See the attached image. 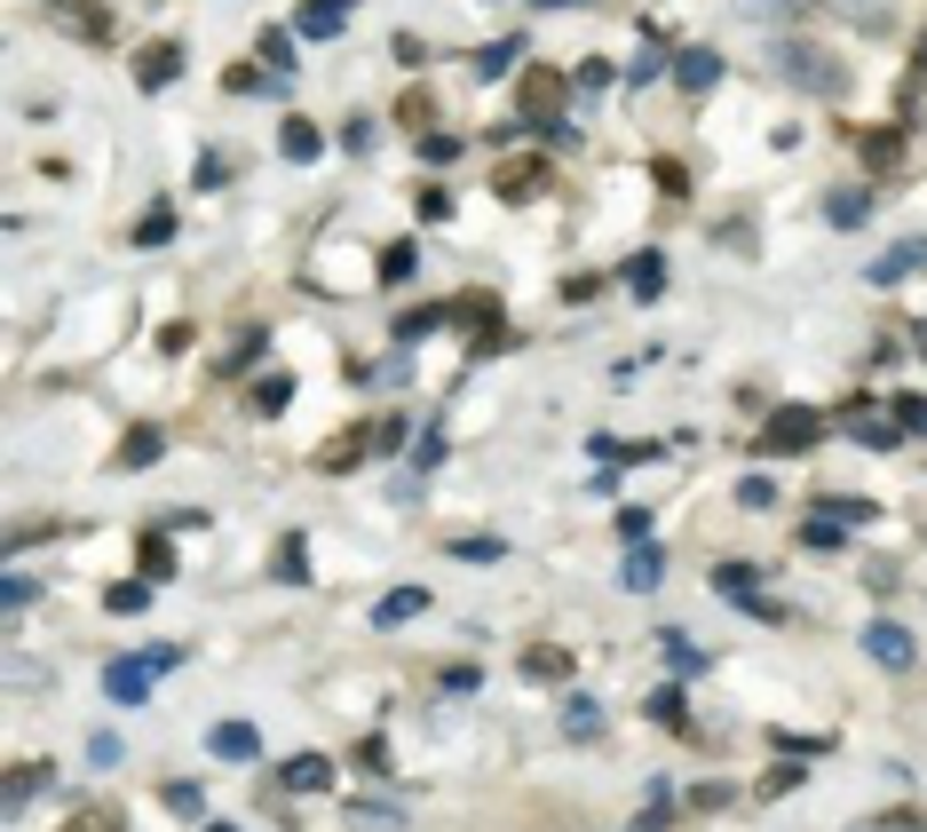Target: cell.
<instances>
[{"label": "cell", "mask_w": 927, "mask_h": 832, "mask_svg": "<svg viewBox=\"0 0 927 832\" xmlns=\"http://www.w3.org/2000/svg\"><path fill=\"white\" fill-rule=\"evenodd\" d=\"M175 239V207H143V222H136V246H167Z\"/></svg>", "instance_id": "obj_36"}, {"label": "cell", "mask_w": 927, "mask_h": 832, "mask_svg": "<svg viewBox=\"0 0 927 832\" xmlns=\"http://www.w3.org/2000/svg\"><path fill=\"white\" fill-rule=\"evenodd\" d=\"M349 761H357L366 777H381V770H389V738H357V746H349Z\"/></svg>", "instance_id": "obj_43"}, {"label": "cell", "mask_w": 927, "mask_h": 832, "mask_svg": "<svg viewBox=\"0 0 927 832\" xmlns=\"http://www.w3.org/2000/svg\"><path fill=\"white\" fill-rule=\"evenodd\" d=\"M341 151L366 159V151H373V119H349V127H341Z\"/></svg>", "instance_id": "obj_55"}, {"label": "cell", "mask_w": 927, "mask_h": 832, "mask_svg": "<svg viewBox=\"0 0 927 832\" xmlns=\"http://www.w3.org/2000/svg\"><path fill=\"white\" fill-rule=\"evenodd\" d=\"M785 63H792V80H809V88H841V72L824 56H809V48H785Z\"/></svg>", "instance_id": "obj_30"}, {"label": "cell", "mask_w": 927, "mask_h": 832, "mask_svg": "<svg viewBox=\"0 0 927 832\" xmlns=\"http://www.w3.org/2000/svg\"><path fill=\"white\" fill-rule=\"evenodd\" d=\"M396 119H405L413 136H437V95H420V88H413V95H396Z\"/></svg>", "instance_id": "obj_29"}, {"label": "cell", "mask_w": 927, "mask_h": 832, "mask_svg": "<svg viewBox=\"0 0 927 832\" xmlns=\"http://www.w3.org/2000/svg\"><path fill=\"white\" fill-rule=\"evenodd\" d=\"M816 516H833V523H865L872 499H816Z\"/></svg>", "instance_id": "obj_47"}, {"label": "cell", "mask_w": 927, "mask_h": 832, "mask_svg": "<svg viewBox=\"0 0 927 832\" xmlns=\"http://www.w3.org/2000/svg\"><path fill=\"white\" fill-rule=\"evenodd\" d=\"M159 452H167V428H159V420H136V428L119 437V469H151Z\"/></svg>", "instance_id": "obj_15"}, {"label": "cell", "mask_w": 927, "mask_h": 832, "mask_svg": "<svg viewBox=\"0 0 927 832\" xmlns=\"http://www.w3.org/2000/svg\"><path fill=\"white\" fill-rule=\"evenodd\" d=\"M650 721H658V729H682V690H658V697H650Z\"/></svg>", "instance_id": "obj_51"}, {"label": "cell", "mask_w": 927, "mask_h": 832, "mask_svg": "<svg viewBox=\"0 0 927 832\" xmlns=\"http://www.w3.org/2000/svg\"><path fill=\"white\" fill-rule=\"evenodd\" d=\"M270 571H278L286 587H302V579H310V540H278V563H270Z\"/></svg>", "instance_id": "obj_31"}, {"label": "cell", "mask_w": 927, "mask_h": 832, "mask_svg": "<svg viewBox=\"0 0 927 832\" xmlns=\"http://www.w3.org/2000/svg\"><path fill=\"white\" fill-rule=\"evenodd\" d=\"M222 88H230V95H278L286 80H278V72H254V63H230Z\"/></svg>", "instance_id": "obj_28"}, {"label": "cell", "mask_w": 927, "mask_h": 832, "mask_svg": "<svg viewBox=\"0 0 927 832\" xmlns=\"http://www.w3.org/2000/svg\"><path fill=\"white\" fill-rule=\"evenodd\" d=\"M48 785H56L48 761H16V770H9V801H0V809L24 817V809H32V793H48Z\"/></svg>", "instance_id": "obj_13"}, {"label": "cell", "mask_w": 927, "mask_h": 832, "mask_svg": "<svg viewBox=\"0 0 927 832\" xmlns=\"http://www.w3.org/2000/svg\"><path fill=\"white\" fill-rule=\"evenodd\" d=\"M420 215H428V222H444V215H452V190L428 183V190H420Z\"/></svg>", "instance_id": "obj_58"}, {"label": "cell", "mask_w": 927, "mask_h": 832, "mask_svg": "<svg viewBox=\"0 0 927 832\" xmlns=\"http://www.w3.org/2000/svg\"><path fill=\"white\" fill-rule=\"evenodd\" d=\"M769 746H777V753H833V738H801V729H777Z\"/></svg>", "instance_id": "obj_53"}, {"label": "cell", "mask_w": 927, "mask_h": 832, "mask_svg": "<svg viewBox=\"0 0 927 832\" xmlns=\"http://www.w3.org/2000/svg\"><path fill=\"white\" fill-rule=\"evenodd\" d=\"M151 674H159V666H151V650H136V658H112V666H104V697H112V706H143V697H151Z\"/></svg>", "instance_id": "obj_5"}, {"label": "cell", "mask_w": 927, "mask_h": 832, "mask_svg": "<svg viewBox=\"0 0 927 832\" xmlns=\"http://www.w3.org/2000/svg\"><path fill=\"white\" fill-rule=\"evenodd\" d=\"M437 325H452V302H420V310H405V317H396V342H420V333H437Z\"/></svg>", "instance_id": "obj_26"}, {"label": "cell", "mask_w": 927, "mask_h": 832, "mask_svg": "<svg viewBox=\"0 0 927 832\" xmlns=\"http://www.w3.org/2000/svg\"><path fill=\"white\" fill-rule=\"evenodd\" d=\"M262 63H270V72L286 80V72H293V32H278V24L262 32Z\"/></svg>", "instance_id": "obj_37"}, {"label": "cell", "mask_w": 927, "mask_h": 832, "mask_svg": "<svg viewBox=\"0 0 927 832\" xmlns=\"http://www.w3.org/2000/svg\"><path fill=\"white\" fill-rule=\"evenodd\" d=\"M420 611H428L420 587H389L381 603H373V626H405V619H420Z\"/></svg>", "instance_id": "obj_22"}, {"label": "cell", "mask_w": 927, "mask_h": 832, "mask_svg": "<svg viewBox=\"0 0 927 832\" xmlns=\"http://www.w3.org/2000/svg\"><path fill=\"white\" fill-rule=\"evenodd\" d=\"M0 603H9V611H24V603H40V587H32L24 571H9V579H0Z\"/></svg>", "instance_id": "obj_49"}, {"label": "cell", "mask_w": 927, "mask_h": 832, "mask_svg": "<svg viewBox=\"0 0 927 832\" xmlns=\"http://www.w3.org/2000/svg\"><path fill=\"white\" fill-rule=\"evenodd\" d=\"M349 817H357V824H373V832H389V824H396V809H389V801H373V793H366V801H349Z\"/></svg>", "instance_id": "obj_48"}, {"label": "cell", "mask_w": 927, "mask_h": 832, "mask_svg": "<svg viewBox=\"0 0 927 832\" xmlns=\"http://www.w3.org/2000/svg\"><path fill=\"white\" fill-rule=\"evenodd\" d=\"M373 452H381V420H357V428H341V437H325L310 452V469L317 476H349L357 460H373Z\"/></svg>", "instance_id": "obj_2"}, {"label": "cell", "mask_w": 927, "mask_h": 832, "mask_svg": "<svg viewBox=\"0 0 927 832\" xmlns=\"http://www.w3.org/2000/svg\"><path fill=\"white\" fill-rule=\"evenodd\" d=\"M674 817V785H650V801H642V817H635V832H658Z\"/></svg>", "instance_id": "obj_41"}, {"label": "cell", "mask_w": 927, "mask_h": 832, "mask_svg": "<svg viewBox=\"0 0 927 832\" xmlns=\"http://www.w3.org/2000/svg\"><path fill=\"white\" fill-rule=\"evenodd\" d=\"M658 650H667V658L682 666V682H690V674H706V650L690 643V635H674V626H667V635H658Z\"/></svg>", "instance_id": "obj_35"}, {"label": "cell", "mask_w": 927, "mask_h": 832, "mask_svg": "<svg viewBox=\"0 0 927 832\" xmlns=\"http://www.w3.org/2000/svg\"><path fill=\"white\" fill-rule=\"evenodd\" d=\"M919 72H927V41H919Z\"/></svg>", "instance_id": "obj_61"}, {"label": "cell", "mask_w": 927, "mask_h": 832, "mask_svg": "<svg viewBox=\"0 0 927 832\" xmlns=\"http://www.w3.org/2000/svg\"><path fill=\"white\" fill-rule=\"evenodd\" d=\"M420 159H428V166H444V159H460V136H420Z\"/></svg>", "instance_id": "obj_56"}, {"label": "cell", "mask_w": 927, "mask_h": 832, "mask_svg": "<svg viewBox=\"0 0 927 832\" xmlns=\"http://www.w3.org/2000/svg\"><path fill=\"white\" fill-rule=\"evenodd\" d=\"M611 80H618V72H611V63H603V56H587V63H579V72H571V88H579V95H603Z\"/></svg>", "instance_id": "obj_42"}, {"label": "cell", "mask_w": 927, "mask_h": 832, "mask_svg": "<svg viewBox=\"0 0 927 832\" xmlns=\"http://www.w3.org/2000/svg\"><path fill=\"white\" fill-rule=\"evenodd\" d=\"M183 41H143L136 48V88H167V80H183Z\"/></svg>", "instance_id": "obj_6"}, {"label": "cell", "mask_w": 927, "mask_h": 832, "mask_svg": "<svg viewBox=\"0 0 927 832\" xmlns=\"http://www.w3.org/2000/svg\"><path fill=\"white\" fill-rule=\"evenodd\" d=\"M738 508H777V484L769 476H745L738 484Z\"/></svg>", "instance_id": "obj_50"}, {"label": "cell", "mask_w": 927, "mask_h": 832, "mask_svg": "<svg viewBox=\"0 0 927 832\" xmlns=\"http://www.w3.org/2000/svg\"><path fill=\"white\" fill-rule=\"evenodd\" d=\"M278 785L286 793H325V785H334V761H325V753H293L278 770Z\"/></svg>", "instance_id": "obj_16"}, {"label": "cell", "mask_w": 927, "mask_h": 832, "mask_svg": "<svg viewBox=\"0 0 927 832\" xmlns=\"http://www.w3.org/2000/svg\"><path fill=\"white\" fill-rule=\"evenodd\" d=\"M452 555H460V563H500L508 547H500V540H452Z\"/></svg>", "instance_id": "obj_54"}, {"label": "cell", "mask_w": 927, "mask_h": 832, "mask_svg": "<svg viewBox=\"0 0 927 832\" xmlns=\"http://www.w3.org/2000/svg\"><path fill=\"white\" fill-rule=\"evenodd\" d=\"M848 444H865V452H888V444H904V428H896V413H848Z\"/></svg>", "instance_id": "obj_19"}, {"label": "cell", "mask_w": 927, "mask_h": 832, "mask_svg": "<svg viewBox=\"0 0 927 832\" xmlns=\"http://www.w3.org/2000/svg\"><path fill=\"white\" fill-rule=\"evenodd\" d=\"M865 159H872V166H896V159H904V136H896V127H872V136H865Z\"/></svg>", "instance_id": "obj_40"}, {"label": "cell", "mask_w": 927, "mask_h": 832, "mask_svg": "<svg viewBox=\"0 0 927 832\" xmlns=\"http://www.w3.org/2000/svg\"><path fill=\"white\" fill-rule=\"evenodd\" d=\"M56 16H72V24H80V41H95V48L112 41V16L95 9V0H56Z\"/></svg>", "instance_id": "obj_24"}, {"label": "cell", "mask_w": 927, "mask_h": 832, "mask_svg": "<svg viewBox=\"0 0 927 832\" xmlns=\"http://www.w3.org/2000/svg\"><path fill=\"white\" fill-rule=\"evenodd\" d=\"M816 437H824V420H816V405H777L769 420H761V437H753V452H769V460H777V452H809Z\"/></svg>", "instance_id": "obj_1"}, {"label": "cell", "mask_w": 927, "mask_h": 832, "mask_svg": "<svg viewBox=\"0 0 927 832\" xmlns=\"http://www.w3.org/2000/svg\"><path fill=\"white\" fill-rule=\"evenodd\" d=\"M674 80H682V95H706V88L721 80V56H714V48H682V56H674Z\"/></svg>", "instance_id": "obj_17"}, {"label": "cell", "mask_w": 927, "mask_h": 832, "mask_svg": "<svg viewBox=\"0 0 927 832\" xmlns=\"http://www.w3.org/2000/svg\"><path fill=\"white\" fill-rule=\"evenodd\" d=\"M912 270H927V239H896V246L872 262V286H896V278H912Z\"/></svg>", "instance_id": "obj_14"}, {"label": "cell", "mask_w": 927, "mask_h": 832, "mask_svg": "<svg viewBox=\"0 0 927 832\" xmlns=\"http://www.w3.org/2000/svg\"><path fill=\"white\" fill-rule=\"evenodd\" d=\"M515 63H523V41H491V48H476V72H484V80L515 72Z\"/></svg>", "instance_id": "obj_33"}, {"label": "cell", "mask_w": 927, "mask_h": 832, "mask_svg": "<svg viewBox=\"0 0 927 832\" xmlns=\"http://www.w3.org/2000/svg\"><path fill=\"white\" fill-rule=\"evenodd\" d=\"M413 469H444V428H420L413 437Z\"/></svg>", "instance_id": "obj_45"}, {"label": "cell", "mask_w": 927, "mask_h": 832, "mask_svg": "<svg viewBox=\"0 0 927 832\" xmlns=\"http://www.w3.org/2000/svg\"><path fill=\"white\" fill-rule=\"evenodd\" d=\"M618 579L635 587V594H650L658 579H667V547H650V540H635V547H626V563H618Z\"/></svg>", "instance_id": "obj_10"}, {"label": "cell", "mask_w": 927, "mask_h": 832, "mask_svg": "<svg viewBox=\"0 0 927 832\" xmlns=\"http://www.w3.org/2000/svg\"><path fill=\"white\" fill-rule=\"evenodd\" d=\"M888 413H896V428H904V437H927V396H896Z\"/></svg>", "instance_id": "obj_44"}, {"label": "cell", "mask_w": 927, "mask_h": 832, "mask_svg": "<svg viewBox=\"0 0 927 832\" xmlns=\"http://www.w3.org/2000/svg\"><path fill=\"white\" fill-rule=\"evenodd\" d=\"M198 832H239V824H198Z\"/></svg>", "instance_id": "obj_60"}, {"label": "cell", "mask_w": 927, "mask_h": 832, "mask_svg": "<svg viewBox=\"0 0 927 832\" xmlns=\"http://www.w3.org/2000/svg\"><path fill=\"white\" fill-rule=\"evenodd\" d=\"M865 658H872V666H912L919 650H912V635H904L896 619H872V626H865Z\"/></svg>", "instance_id": "obj_9"}, {"label": "cell", "mask_w": 927, "mask_h": 832, "mask_svg": "<svg viewBox=\"0 0 927 832\" xmlns=\"http://www.w3.org/2000/svg\"><path fill=\"white\" fill-rule=\"evenodd\" d=\"M286 405H293V381H286V373H262V381H254V413H270V420H278Z\"/></svg>", "instance_id": "obj_34"}, {"label": "cell", "mask_w": 927, "mask_h": 832, "mask_svg": "<svg viewBox=\"0 0 927 832\" xmlns=\"http://www.w3.org/2000/svg\"><path fill=\"white\" fill-rule=\"evenodd\" d=\"M143 579H151V587H159V579H175V547L159 540V531L143 540Z\"/></svg>", "instance_id": "obj_39"}, {"label": "cell", "mask_w": 927, "mask_h": 832, "mask_svg": "<svg viewBox=\"0 0 927 832\" xmlns=\"http://www.w3.org/2000/svg\"><path fill=\"white\" fill-rule=\"evenodd\" d=\"M824 215H833L841 230H865L872 222V190H833V198H824Z\"/></svg>", "instance_id": "obj_25"}, {"label": "cell", "mask_w": 927, "mask_h": 832, "mask_svg": "<svg viewBox=\"0 0 927 832\" xmlns=\"http://www.w3.org/2000/svg\"><path fill=\"white\" fill-rule=\"evenodd\" d=\"M626 286H635V302H658L667 293V254H635L626 262Z\"/></svg>", "instance_id": "obj_23"}, {"label": "cell", "mask_w": 927, "mask_h": 832, "mask_svg": "<svg viewBox=\"0 0 927 832\" xmlns=\"http://www.w3.org/2000/svg\"><path fill=\"white\" fill-rule=\"evenodd\" d=\"M563 88H571V80H563L555 63H532V72L515 80V119H532V127H547V119H555V104H563Z\"/></svg>", "instance_id": "obj_3"}, {"label": "cell", "mask_w": 927, "mask_h": 832, "mask_svg": "<svg viewBox=\"0 0 927 832\" xmlns=\"http://www.w3.org/2000/svg\"><path fill=\"white\" fill-rule=\"evenodd\" d=\"M714 594H730V603H761V571H753V563H714Z\"/></svg>", "instance_id": "obj_20"}, {"label": "cell", "mask_w": 927, "mask_h": 832, "mask_svg": "<svg viewBox=\"0 0 927 832\" xmlns=\"http://www.w3.org/2000/svg\"><path fill=\"white\" fill-rule=\"evenodd\" d=\"M515 666H523L532 682H571V674H579V658L563 650V643H532V650H523Z\"/></svg>", "instance_id": "obj_11"}, {"label": "cell", "mask_w": 927, "mask_h": 832, "mask_svg": "<svg viewBox=\"0 0 927 832\" xmlns=\"http://www.w3.org/2000/svg\"><path fill=\"white\" fill-rule=\"evenodd\" d=\"M563 729H571L579 746H594V738H603V706H594L587 690H563Z\"/></svg>", "instance_id": "obj_18"}, {"label": "cell", "mask_w": 927, "mask_h": 832, "mask_svg": "<svg viewBox=\"0 0 927 832\" xmlns=\"http://www.w3.org/2000/svg\"><path fill=\"white\" fill-rule=\"evenodd\" d=\"M540 9H579V0H540Z\"/></svg>", "instance_id": "obj_59"}, {"label": "cell", "mask_w": 927, "mask_h": 832, "mask_svg": "<svg viewBox=\"0 0 927 832\" xmlns=\"http://www.w3.org/2000/svg\"><path fill=\"white\" fill-rule=\"evenodd\" d=\"M547 183H555L547 159H508V166H491V190H500L508 207H532V198H547Z\"/></svg>", "instance_id": "obj_4"}, {"label": "cell", "mask_w": 927, "mask_h": 832, "mask_svg": "<svg viewBox=\"0 0 927 832\" xmlns=\"http://www.w3.org/2000/svg\"><path fill=\"white\" fill-rule=\"evenodd\" d=\"M349 9L357 0H302V9H293V32H302V41H341Z\"/></svg>", "instance_id": "obj_7"}, {"label": "cell", "mask_w": 927, "mask_h": 832, "mask_svg": "<svg viewBox=\"0 0 927 832\" xmlns=\"http://www.w3.org/2000/svg\"><path fill=\"white\" fill-rule=\"evenodd\" d=\"M207 753H215V761H239V770H246V761L262 753V729H254V721H215V729H207Z\"/></svg>", "instance_id": "obj_8"}, {"label": "cell", "mask_w": 927, "mask_h": 832, "mask_svg": "<svg viewBox=\"0 0 927 832\" xmlns=\"http://www.w3.org/2000/svg\"><path fill=\"white\" fill-rule=\"evenodd\" d=\"M278 151H286L293 166H310V159L325 151V136H317V119H310V112H286V127H278Z\"/></svg>", "instance_id": "obj_12"}, {"label": "cell", "mask_w": 927, "mask_h": 832, "mask_svg": "<svg viewBox=\"0 0 927 832\" xmlns=\"http://www.w3.org/2000/svg\"><path fill=\"white\" fill-rule=\"evenodd\" d=\"M801 547H816V555H833V547H841V523L809 508V523H801Z\"/></svg>", "instance_id": "obj_38"}, {"label": "cell", "mask_w": 927, "mask_h": 832, "mask_svg": "<svg viewBox=\"0 0 927 832\" xmlns=\"http://www.w3.org/2000/svg\"><path fill=\"white\" fill-rule=\"evenodd\" d=\"M658 72H667V48H658V41H642V56H635V72H626V80L642 88V80H658Z\"/></svg>", "instance_id": "obj_52"}, {"label": "cell", "mask_w": 927, "mask_h": 832, "mask_svg": "<svg viewBox=\"0 0 927 832\" xmlns=\"http://www.w3.org/2000/svg\"><path fill=\"white\" fill-rule=\"evenodd\" d=\"M405 278H413V246H405V239H396V246L381 254V286H405Z\"/></svg>", "instance_id": "obj_46"}, {"label": "cell", "mask_w": 927, "mask_h": 832, "mask_svg": "<svg viewBox=\"0 0 927 832\" xmlns=\"http://www.w3.org/2000/svg\"><path fill=\"white\" fill-rule=\"evenodd\" d=\"M159 801H167V817H175V824H207V793H198L190 777H175V785H159Z\"/></svg>", "instance_id": "obj_21"}, {"label": "cell", "mask_w": 927, "mask_h": 832, "mask_svg": "<svg viewBox=\"0 0 927 832\" xmlns=\"http://www.w3.org/2000/svg\"><path fill=\"white\" fill-rule=\"evenodd\" d=\"M143 603H151V579H127V587H112V594H104V611H112V619H143Z\"/></svg>", "instance_id": "obj_32"}, {"label": "cell", "mask_w": 927, "mask_h": 832, "mask_svg": "<svg viewBox=\"0 0 927 832\" xmlns=\"http://www.w3.org/2000/svg\"><path fill=\"white\" fill-rule=\"evenodd\" d=\"M56 832H119V801H88V809H72Z\"/></svg>", "instance_id": "obj_27"}, {"label": "cell", "mask_w": 927, "mask_h": 832, "mask_svg": "<svg viewBox=\"0 0 927 832\" xmlns=\"http://www.w3.org/2000/svg\"><path fill=\"white\" fill-rule=\"evenodd\" d=\"M618 540H650V508H618Z\"/></svg>", "instance_id": "obj_57"}]
</instances>
